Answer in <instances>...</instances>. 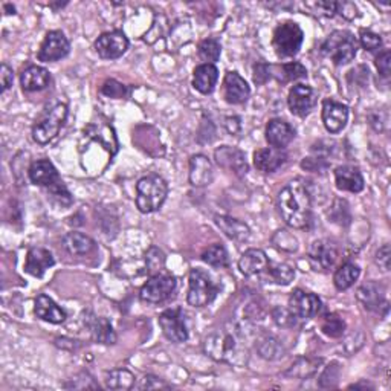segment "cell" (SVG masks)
<instances>
[{
    "label": "cell",
    "instance_id": "6da1fadb",
    "mask_svg": "<svg viewBox=\"0 0 391 391\" xmlns=\"http://www.w3.org/2000/svg\"><path fill=\"white\" fill-rule=\"evenodd\" d=\"M277 207L286 225L304 230L312 222V198L301 181H292L280 191Z\"/></svg>",
    "mask_w": 391,
    "mask_h": 391
},
{
    "label": "cell",
    "instance_id": "7a4b0ae2",
    "mask_svg": "<svg viewBox=\"0 0 391 391\" xmlns=\"http://www.w3.org/2000/svg\"><path fill=\"white\" fill-rule=\"evenodd\" d=\"M168 185L159 174H149L136 183V207L141 213L158 211L167 199Z\"/></svg>",
    "mask_w": 391,
    "mask_h": 391
},
{
    "label": "cell",
    "instance_id": "3957f363",
    "mask_svg": "<svg viewBox=\"0 0 391 391\" xmlns=\"http://www.w3.org/2000/svg\"><path fill=\"white\" fill-rule=\"evenodd\" d=\"M358 53L356 37L347 29H338L328 36L321 45V54L331 58L336 66L353 61Z\"/></svg>",
    "mask_w": 391,
    "mask_h": 391
},
{
    "label": "cell",
    "instance_id": "277c9868",
    "mask_svg": "<svg viewBox=\"0 0 391 391\" xmlns=\"http://www.w3.org/2000/svg\"><path fill=\"white\" fill-rule=\"evenodd\" d=\"M68 118V106L65 102H57L55 106L46 110L45 115L40 118L33 129V138L40 146H45V144L53 141L57 135L60 129L63 127Z\"/></svg>",
    "mask_w": 391,
    "mask_h": 391
},
{
    "label": "cell",
    "instance_id": "5b68a950",
    "mask_svg": "<svg viewBox=\"0 0 391 391\" xmlns=\"http://www.w3.org/2000/svg\"><path fill=\"white\" fill-rule=\"evenodd\" d=\"M304 40L303 29L295 22H286L275 28L272 46L280 58L294 57L298 54Z\"/></svg>",
    "mask_w": 391,
    "mask_h": 391
},
{
    "label": "cell",
    "instance_id": "8992f818",
    "mask_svg": "<svg viewBox=\"0 0 391 391\" xmlns=\"http://www.w3.org/2000/svg\"><path fill=\"white\" fill-rule=\"evenodd\" d=\"M203 350L214 361L232 363V358L239 352V341L234 332L219 331L205 338Z\"/></svg>",
    "mask_w": 391,
    "mask_h": 391
},
{
    "label": "cell",
    "instance_id": "52a82bcc",
    "mask_svg": "<svg viewBox=\"0 0 391 391\" xmlns=\"http://www.w3.org/2000/svg\"><path fill=\"white\" fill-rule=\"evenodd\" d=\"M190 287L187 301L193 307H205L208 306L215 295L219 294V286L215 284L211 277L202 269H191L190 272Z\"/></svg>",
    "mask_w": 391,
    "mask_h": 391
},
{
    "label": "cell",
    "instance_id": "ba28073f",
    "mask_svg": "<svg viewBox=\"0 0 391 391\" xmlns=\"http://www.w3.org/2000/svg\"><path fill=\"white\" fill-rule=\"evenodd\" d=\"M178 282L170 274H154L151 279L141 287L139 298L147 304H161L167 301L176 291Z\"/></svg>",
    "mask_w": 391,
    "mask_h": 391
},
{
    "label": "cell",
    "instance_id": "9c48e42d",
    "mask_svg": "<svg viewBox=\"0 0 391 391\" xmlns=\"http://www.w3.org/2000/svg\"><path fill=\"white\" fill-rule=\"evenodd\" d=\"M159 326L162 333L171 343H185L188 339V328L185 324V314L181 307H173L164 311L159 318Z\"/></svg>",
    "mask_w": 391,
    "mask_h": 391
},
{
    "label": "cell",
    "instance_id": "30bf717a",
    "mask_svg": "<svg viewBox=\"0 0 391 391\" xmlns=\"http://www.w3.org/2000/svg\"><path fill=\"white\" fill-rule=\"evenodd\" d=\"M338 259V248L331 240H315L309 248V263L316 272H327Z\"/></svg>",
    "mask_w": 391,
    "mask_h": 391
},
{
    "label": "cell",
    "instance_id": "8fae6325",
    "mask_svg": "<svg viewBox=\"0 0 391 391\" xmlns=\"http://www.w3.org/2000/svg\"><path fill=\"white\" fill-rule=\"evenodd\" d=\"M70 50V43L61 31H49L38 50V60L53 63L65 58Z\"/></svg>",
    "mask_w": 391,
    "mask_h": 391
},
{
    "label": "cell",
    "instance_id": "7c38bea8",
    "mask_svg": "<svg viewBox=\"0 0 391 391\" xmlns=\"http://www.w3.org/2000/svg\"><path fill=\"white\" fill-rule=\"evenodd\" d=\"M129 49V40L121 31H112L98 37L95 42V50L101 58L117 60L126 54Z\"/></svg>",
    "mask_w": 391,
    "mask_h": 391
},
{
    "label": "cell",
    "instance_id": "4fadbf2b",
    "mask_svg": "<svg viewBox=\"0 0 391 391\" xmlns=\"http://www.w3.org/2000/svg\"><path fill=\"white\" fill-rule=\"evenodd\" d=\"M321 300L312 292L295 289L289 296V309L296 318H303V320L314 318L321 312Z\"/></svg>",
    "mask_w": 391,
    "mask_h": 391
},
{
    "label": "cell",
    "instance_id": "5bb4252c",
    "mask_svg": "<svg viewBox=\"0 0 391 391\" xmlns=\"http://www.w3.org/2000/svg\"><path fill=\"white\" fill-rule=\"evenodd\" d=\"M287 105L294 115L306 118L316 105L315 90L307 85H295L287 97Z\"/></svg>",
    "mask_w": 391,
    "mask_h": 391
},
{
    "label": "cell",
    "instance_id": "9a60e30c",
    "mask_svg": "<svg viewBox=\"0 0 391 391\" xmlns=\"http://www.w3.org/2000/svg\"><path fill=\"white\" fill-rule=\"evenodd\" d=\"M356 296L367 311L377 312V314H380L382 309L384 312L388 311V303L385 300V287L382 284L373 283V282L365 283L359 287Z\"/></svg>",
    "mask_w": 391,
    "mask_h": 391
},
{
    "label": "cell",
    "instance_id": "2e32d148",
    "mask_svg": "<svg viewBox=\"0 0 391 391\" xmlns=\"http://www.w3.org/2000/svg\"><path fill=\"white\" fill-rule=\"evenodd\" d=\"M215 162L225 170H230L237 176H245L248 173V162H246L245 153L235 147L223 146L214 151Z\"/></svg>",
    "mask_w": 391,
    "mask_h": 391
},
{
    "label": "cell",
    "instance_id": "e0dca14e",
    "mask_svg": "<svg viewBox=\"0 0 391 391\" xmlns=\"http://www.w3.org/2000/svg\"><path fill=\"white\" fill-rule=\"evenodd\" d=\"M348 121V107L335 100L323 101V122L328 133L341 132Z\"/></svg>",
    "mask_w": 391,
    "mask_h": 391
},
{
    "label": "cell",
    "instance_id": "ac0fdd59",
    "mask_svg": "<svg viewBox=\"0 0 391 391\" xmlns=\"http://www.w3.org/2000/svg\"><path fill=\"white\" fill-rule=\"evenodd\" d=\"M295 138L294 127L283 119H271L266 126V141L269 142V146L274 149H282L289 146V144Z\"/></svg>",
    "mask_w": 391,
    "mask_h": 391
},
{
    "label": "cell",
    "instance_id": "d6986e66",
    "mask_svg": "<svg viewBox=\"0 0 391 391\" xmlns=\"http://www.w3.org/2000/svg\"><path fill=\"white\" fill-rule=\"evenodd\" d=\"M28 174H29V181L34 185H38V187L50 188L54 187L55 183L61 182L57 168L49 159H38L31 164Z\"/></svg>",
    "mask_w": 391,
    "mask_h": 391
},
{
    "label": "cell",
    "instance_id": "ffe728a7",
    "mask_svg": "<svg viewBox=\"0 0 391 391\" xmlns=\"http://www.w3.org/2000/svg\"><path fill=\"white\" fill-rule=\"evenodd\" d=\"M223 95L230 105H242L250 98L251 89L237 72H228L223 80Z\"/></svg>",
    "mask_w": 391,
    "mask_h": 391
},
{
    "label": "cell",
    "instance_id": "44dd1931",
    "mask_svg": "<svg viewBox=\"0 0 391 391\" xmlns=\"http://www.w3.org/2000/svg\"><path fill=\"white\" fill-rule=\"evenodd\" d=\"M287 161V153L282 149H260L254 153V166L259 171L274 173L284 166Z\"/></svg>",
    "mask_w": 391,
    "mask_h": 391
},
{
    "label": "cell",
    "instance_id": "7402d4cb",
    "mask_svg": "<svg viewBox=\"0 0 391 391\" xmlns=\"http://www.w3.org/2000/svg\"><path fill=\"white\" fill-rule=\"evenodd\" d=\"M55 264L53 254L45 248H33L28 251L26 262H25V272L36 277V279H42L45 272Z\"/></svg>",
    "mask_w": 391,
    "mask_h": 391
},
{
    "label": "cell",
    "instance_id": "603a6c76",
    "mask_svg": "<svg viewBox=\"0 0 391 391\" xmlns=\"http://www.w3.org/2000/svg\"><path fill=\"white\" fill-rule=\"evenodd\" d=\"M190 183L193 187H207L213 182V164L205 154H194L190 159Z\"/></svg>",
    "mask_w": 391,
    "mask_h": 391
},
{
    "label": "cell",
    "instance_id": "cb8c5ba5",
    "mask_svg": "<svg viewBox=\"0 0 391 391\" xmlns=\"http://www.w3.org/2000/svg\"><path fill=\"white\" fill-rule=\"evenodd\" d=\"M34 312L40 318V320L48 321L50 324H61V323H65L68 318L63 309L57 306V303L53 300V298H49L45 294H40L36 298Z\"/></svg>",
    "mask_w": 391,
    "mask_h": 391
},
{
    "label": "cell",
    "instance_id": "d4e9b609",
    "mask_svg": "<svg viewBox=\"0 0 391 391\" xmlns=\"http://www.w3.org/2000/svg\"><path fill=\"white\" fill-rule=\"evenodd\" d=\"M271 262L267 259V255L262 250H248L239 260V269L246 277L260 275L267 271Z\"/></svg>",
    "mask_w": 391,
    "mask_h": 391
},
{
    "label": "cell",
    "instance_id": "484cf974",
    "mask_svg": "<svg viewBox=\"0 0 391 391\" xmlns=\"http://www.w3.org/2000/svg\"><path fill=\"white\" fill-rule=\"evenodd\" d=\"M336 187L343 191L361 193L365 187L361 171L352 166H341L335 170Z\"/></svg>",
    "mask_w": 391,
    "mask_h": 391
},
{
    "label": "cell",
    "instance_id": "4316f807",
    "mask_svg": "<svg viewBox=\"0 0 391 391\" xmlns=\"http://www.w3.org/2000/svg\"><path fill=\"white\" fill-rule=\"evenodd\" d=\"M49 83H50L49 70L37 65L26 68L22 72V75H20V85H22V89L25 92L43 90L49 86Z\"/></svg>",
    "mask_w": 391,
    "mask_h": 391
},
{
    "label": "cell",
    "instance_id": "83f0119b",
    "mask_svg": "<svg viewBox=\"0 0 391 391\" xmlns=\"http://www.w3.org/2000/svg\"><path fill=\"white\" fill-rule=\"evenodd\" d=\"M218 80H219V70L214 65L203 63L194 69L193 86L196 90L200 92L203 95L211 94L215 85H218Z\"/></svg>",
    "mask_w": 391,
    "mask_h": 391
},
{
    "label": "cell",
    "instance_id": "f1b7e54d",
    "mask_svg": "<svg viewBox=\"0 0 391 391\" xmlns=\"http://www.w3.org/2000/svg\"><path fill=\"white\" fill-rule=\"evenodd\" d=\"M85 324L87 326L92 338H94L97 343H100V344H115L117 343L115 331H113V327L109 323L107 318L90 315V318H87Z\"/></svg>",
    "mask_w": 391,
    "mask_h": 391
},
{
    "label": "cell",
    "instance_id": "f546056e",
    "mask_svg": "<svg viewBox=\"0 0 391 391\" xmlns=\"http://www.w3.org/2000/svg\"><path fill=\"white\" fill-rule=\"evenodd\" d=\"M215 225L232 240H246L250 237V226L231 215H215Z\"/></svg>",
    "mask_w": 391,
    "mask_h": 391
},
{
    "label": "cell",
    "instance_id": "4dcf8cb0",
    "mask_svg": "<svg viewBox=\"0 0 391 391\" xmlns=\"http://www.w3.org/2000/svg\"><path fill=\"white\" fill-rule=\"evenodd\" d=\"M63 245L69 254L72 255H86L95 250V242L89 235L81 232H69L65 235Z\"/></svg>",
    "mask_w": 391,
    "mask_h": 391
},
{
    "label": "cell",
    "instance_id": "1f68e13d",
    "mask_svg": "<svg viewBox=\"0 0 391 391\" xmlns=\"http://www.w3.org/2000/svg\"><path fill=\"white\" fill-rule=\"evenodd\" d=\"M361 275V269L355 263H344L333 275V283L338 291H347Z\"/></svg>",
    "mask_w": 391,
    "mask_h": 391
},
{
    "label": "cell",
    "instance_id": "d6a6232c",
    "mask_svg": "<svg viewBox=\"0 0 391 391\" xmlns=\"http://www.w3.org/2000/svg\"><path fill=\"white\" fill-rule=\"evenodd\" d=\"M106 387L110 390H130L135 385V376L126 368L110 370L106 373Z\"/></svg>",
    "mask_w": 391,
    "mask_h": 391
},
{
    "label": "cell",
    "instance_id": "836d02e7",
    "mask_svg": "<svg viewBox=\"0 0 391 391\" xmlns=\"http://www.w3.org/2000/svg\"><path fill=\"white\" fill-rule=\"evenodd\" d=\"M321 364V359H311V358H298L296 361L292 364V367L287 370L286 375L294 376V377H300L306 379L309 376H312L316 370L318 365Z\"/></svg>",
    "mask_w": 391,
    "mask_h": 391
},
{
    "label": "cell",
    "instance_id": "e575fe53",
    "mask_svg": "<svg viewBox=\"0 0 391 391\" xmlns=\"http://www.w3.org/2000/svg\"><path fill=\"white\" fill-rule=\"evenodd\" d=\"M257 350H259L262 358L269 359V361H275V359H280L284 355L282 343L274 336H264L257 346Z\"/></svg>",
    "mask_w": 391,
    "mask_h": 391
},
{
    "label": "cell",
    "instance_id": "d590c367",
    "mask_svg": "<svg viewBox=\"0 0 391 391\" xmlns=\"http://www.w3.org/2000/svg\"><path fill=\"white\" fill-rule=\"evenodd\" d=\"M267 274H269V279L280 286H287L291 284L295 279V269L292 266L286 264V263H279V264H269L267 267Z\"/></svg>",
    "mask_w": 391,
    "mask_h": 391
},
{
    "label": "cell",
    "instance_id": "8d00e7d4",
    "mask_svg": "<svg viewBox=\"0 0 391 391\" xmlns=\"http://www.w3.org/2000/svg\"><path fill=\"white\" fill-rule=\"evenodd\" d=\"M202 260L214 267H226L228 266V252H226L223 245L215 243L203 251Z\"/></svg>",
    "mask_w": 391,
    "mask_h": 391
},
{
    "label": "cell",
    "instance_id": "74e56055",
    "mask_svg": "<svg viewBox=\"0 0 391 391\" xmlns=\"http://www.w3.org/2000/svg\"><path fill=\"white\" fill-rule=\"evenodd\" d=\"M321 332L328 338H341L346 332V323L338 314H327L321 321Z\"/></svg>",
    "mask_w": 391,
    "mask_h": 391
},
{
    "label": "cell",
    "instance_id": "f35d334b",
    "mask_svg": "<svg viewBox=\"0 0 391 391\" xmlns=\"http://www.w3.org/2000/svg\"><path fill=\"white\" fill-rule=\"evenodd\" d=\"M277 69L280 70L279 80L282 81V83H289V81H296V80L307 77V69L301 63H298V61L282 65Z\"/></svg>",
    "mask_w": 391,
    "mask_h": 391
},
{
    "label": "cell",
    "instance_id": "ab89813d",
    "mask_svg": "<svg viewBox=\"0 0 391 391\" xmlns=\"http://www.w3.org/2000/svg\"><path fill=\"white\" fill-rule=\"evenodd\" d=\"M222 46L215 38H207L199 45V57L207 61V65H213L220 58Z\"/></svg>",
    "mask_w": 391,
    "mask_h": 391
},
{
    "label": "cell",
    "instance_id": "60d3db41",
    "mask_svg": "<svg viewBox=\"0 0 391 391\" xmlns=\"http://www.w3.org/2000/svg\"><path fill=\"white\" fill-rule=\"evenodd\" d=\"M48 193H49L50 200H53L57 205H60V207H70L72 202H74V199H72V196H70L69 190L66 188V185H65L63 181L55 183L54 187L48 188Z\"/></svg>",
    "mask_w": 391,
    "mask_h": 391
},
{
    "label": "cell",
    "instance_id": "b9f144b4",
    "mask_svg": "<svg viewBox=\"0 0 391 391\" xmlns=\"http://www.w3.org/2000/svg\"><path fill=\"white\" fill-rule=\"evenodd\" d=\"M272 243L275 245V248H279L280 251H286V252H295L298 250V242L294 237V235L286 231H277L275 235L272 237Z\"/></svg>",
    "mask_w": 391,
    "mask_h": 391
},
{
    "label": "cell",
    "instance_id": "7bdbcfd3",
    "mask_svg": "<svg viewBox=\"0 0 391 391\" xmlns=\"http://www.w3.org/2000/svg\"><path fill=\"white\" fill-rule=\"evenodd\" d=\"M146 266L147 271L151 272H158L166 266V254H164L156 246H153L147 252H146Z\"/></svg>",
    "mask_w": 391,
    "mask_h": 391
},
{
    "label": "cell",
    "instance_id": "ee69618b",
    "mask_svg": "<svg viewBox=\"0 0 391 391\" xmlns=\"http://www.w3.org/2000/svg\"><path fill=\"white\" fill-rule=\"evenodd\" d=\"M101 94L109 97V98L121 100V98L127 97V89H126L124 85L118 83L117 80H107L106 83L102 85V87H101Z\"/></svg>",
    "mask_w": 391,
    "mask_h": 391
},
{
    "label": "cell",
    "instance_id": "f6af8a7d",
    "mask_svg": "<svg viewBox=\"0 0 391 391\" xmlns=\"http://www.w3.org/2000/svg\"><path fill=\"white\" fill-rule=\"evenodd\" d=\"M272 318L280 327H294L296 323V316L291 312V309L275 307L272 311Z\"/></svg>",
    "mask_w": 391,
    "mask_h": 391
},
{
    "label": "cell",
    "instance_id": "bcb514c9",
    "mask_svg": "<svg viewBox=\"0 0 391 391\" xmlns=\"http://www.w3.org/2000/svg\"><path fill=\"white\" fill-rule=\"evenodd\" d=\"M359 42H361V46L368 50V53H373V50H377L382 46V38H380V36L365 29H363L361 34H359Z\"/></svg>",
    "mask_w": 391,
    "mask_h": 391
},
{
    "label": "cell",
    "instance_id": "7dc6e473",
    "mask_svg": "<svg viewBox=\"0 0 391 391\" xmlns=\"http://www.w3.org/2000/svg\"><path fill=\"white\" fill-rule=\"evenodd\" d=\"M346 200H341V199H336L335 200V205L332 207V210L328 211V218H332V222H336L339 225H347L350 222V211H348V205H346L344 210L343 205H344Z\"/></svg>",
    "mask_w": 391,
    "mask_h": 391
},
{
    "label": "cell",
    "instance_id": "c3c4849f",
    "mask_svg": "<svg viewBox=\"0 0 391 391\" xmlns=\"http://www.w3.org/2000/svg\"><path fill=\"white\" fill-rule=\"evenodd\" d=\"M376 69L379 70V74L382 77H390V72H391V53L390 50H384V53H380L377 57H376Z\"/></svg>",
    "mask_w": 391,
    "mask_h": 391
},
{
    "label": "cell",
    "instance_id": "681fc988",
    "mask_svg": "<svg viewBox=\"0 0 391 391\" xmlns=\"http://www.w3.org/2000/svg\"><path fill=\"white\" fill-rule=\"evenodd\" d=\"M338 376H339V368L338 364H332L326 368V372L323 373L320 379V385L321 387H335L338 382Z\"/></svg>",
    "mask_w": 391,
    "mask_h": 391
},
{
    "label": "cell",
    "instance_id": "f907efd6",
    "mask_svg": "<svg viewBox=\"0 0 391 391\" xmlns=\"http://www.w3.org/2000/svg\"><path fill=\"white\" fill-rule=\"evenodd\" d=\"M375 262L382 271H385V272L390 271V262H391L390 245H384L382 248H379V251L376 252V257H375Z\"/></svg>",
    "mask_w": 391,
    "mask_h": 391
},
{
    "label": "cell",
    "instance_id": "816d5d0a",
    "mask_svg": "<svg viewBox=\"0 0 391 391\" xmlns=\"http://www.w3.org/2000/svg\"><path fill=\"white\" fill-rule=\"evenodd\" d=\"M271 78V66L266 63H257L254 66V83L264 85Z\"/></svg>",
    "mask_w": 391,
    "mask_h": 391
},
{
    "label": "cell",
    "instance_id": "f5cc1de1",
    "mask_svg": "<svg viewBox=\"0 0 391 391\" xmlns=\"http://www.w3.org/2000/svg\"><path fill=\"white\" fill-rule=\"evenodd\" d=\"M336 14L343 16L347 20H353L358 17V8L352 2H336Z\"/></svg>",
    "mask_w": 391,
    "mask_h": 391
},
{
    "label": "cell",
    "instance_id": "db71d44e",
    "mask_svg": "<svg viewBox=\"0 0 391 391\" xmlns=\"http://www.w3.org/2000/svg\"><path fill=\"white\" fill-rule=\"evenodd\" d=\"M13 81H14L13 69L6 63H2V69H0V85H2V92H6L9 87H11Z\"/></svg>",
    "mask_w": 391,
    "mask_h": 391
},
{
    "label": "cell",
    "instance_id": "11a10c76",
    "mask_svg": "<svg viewBox=\"0 0 391 391\" xmlns=\"http://www.w3.org/2000/svg\"><path fill=\"white\" fill-rule=\"evenodd\" d=\"M141 390H154V388H170V385H167L166 382H162V380L156 376H146L142 379V384L139 385Z\"/></svg>",
    "mask_w": 391,
    "mask_h": 391
},
{
    "label": "cell",
    "instance_id": "9f6ffc18",
    "mask_svg": "<svg viewBox=\"0 0 391 391\" xmlns=\"http://www.w3.org/2000/svg\"><path fill=\"white\" fill-rule=\"evenodd\" d=\"M225 124H226V129H228V132L232 133V135H235V133L240 132V118H237V117L226 118Z\"/></svg>",
    "mask_w": 391,
    "mask_h": 391
},
{
    "label": "cell",
    "instance_id": "6f0895ef",
    "mask_svg": "<svg viewBox=\"0 0 391 391\" xmlns=\"http://www.w3.org/2000/svg\"><path fill=\"white\" fill-rule=\"evenodd\" d=\"M348 388H350V390H352V388H355V390H358V388H373V385H370V384H367V382H359V384L350 385Z\"/></svg>",
    "mask_w": 391,
    "mask_h": 391
}]
</instances>
